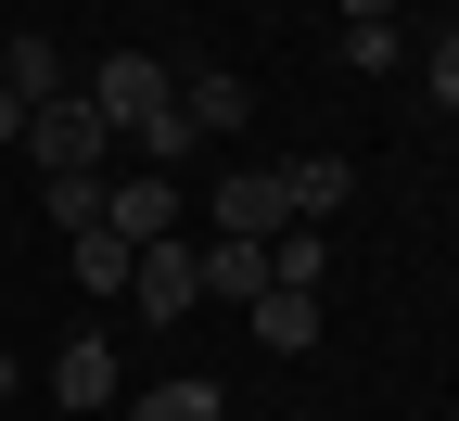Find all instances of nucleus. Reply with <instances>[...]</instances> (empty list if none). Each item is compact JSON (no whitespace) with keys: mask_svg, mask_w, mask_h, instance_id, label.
I'll list each match as a JSON object with an SVG mask.
<instances>
[{"mask_svg":"<svg viewBox=\"0 0 459 421\" xmlns=\"http://www.w3.org/2000/svg\"><path fill=\"white\" fill-rule=\"evenodd\" d=\"M204 294H230V307H255V294H268V243H243V230H217V243H204Z\"/></svg>","mask_w":459,"mask_h":421,"instance_id":"9","label":"nucleus"},{"mask_svg":"<svg viewBox=\"0 0 459 421\" xmlns=\"http://www.w3.org/2000/svg\"><path fill=\"white\" fill-rule=\"evenodd\" d=\"M26 153H39V179H102L115 128H102V102H90V90H65V102H39V115H26Z\"/></svg>","mask_w":459,"mask_h":421,"instance_id":"1","label":"nucleus"},{"mask_svg":"<svg viewBox=\"0 0 459 421\" xmlns=\"http://www.w3.org/2000/svg\"><path fill=\"white\" fill-rule=\"evenodd\" d=\"M65 256H77V281H90V294H128V268H141V243H128V230H115V217L65 230Z\"/></svg>","mask_w":459,"mask_h":421,"instance_id":"6","label":"nucleus"},{"mask_svg":"<svg viewBox=\"0 0 459 421\" xmlns=\"http://www.w3.org/2000/svg\"><path fill=\"white\" fill-rule=\"evenodd\" d=\"M128 294H141L153 320H192V307H204V256H192V243H141V268H128Z\"/></svg>","mask_w":459,"mask_h":421,"instance_id":"2","label":"nucleus"},{"mask_svg":"<svg viewBox=\"0 0 459 421\" xmlns=\"http://www.w3.org/2000/svg\"><path fill=\"white\" fill-rule=\"evenodd\" d=\"M128 421H230V408H217V383H204V371H179V383H153Z\"/></svg>","mask_w":459,"mask_h":421,"instance_id":"13","label":"nucleus"},{"mask_svg":"<svg viewBox=\"0 0 459 421\" xmlns=\"http://www.w3.org/2000/svg\"><path fill=\"white\" fill-rule=\"evenodd\" d=\"M51 396H65V408H102V396H115V345H102V332H77L65 357H51Z\"/></svg>","mask_w":459,"mask_h":421,"instance_id":"10","label":"nucleus"},{"mask_svg":"<svg viewBox=\"0 0 459 421\" xmlns=\"http://www.w3.org/2000/svg\"><path fill=\"white\" fill-rule=\"evenodd\" d=\"M0 408H13V357H0Z\"/></svg>","mask_w":459,"mask_h":421,"instance_id":"17","label":"nucleus"},{"mask_svg":"<svg viewBox=\"0 0 459 421\" xmlns=\"http://www.w3.org/2000/svg\"><path fill=\"white\" fill-rule=\"evenodd\" d=\"M421 77H434V102L459 115V39H434V65H421Z\"/></svg>","mask_w":459,"mask_h":421,"instance_id":"14","label":"nucleus"},{"mask_svg":"<svg viewBox=\"0 0 459 421\" xmlns=\"http://www.w3.org/2000/svg\"><path fill=\"white\" fill-rule=\"evenodd\" d=\"M332 281V243L319 230H268V294H319Z\"/></svg>","mask_w":459,"mask_h":421,"instance_id":"12","label":"nucleus"},{"mask_svg":"<svg viewBox=\"0 0 459 421\" xmlns=\"http://www.w3.org/2000/svg\"><path fill=\"white\" fill-rule=\"evenodd\" d=\"M243 332H255L268 357H307V345H319L332 320H319V294H255V320H243Z\"/></svg>","mask_w":459,"mask_h":421,"instance_id":"7","label":"nucleus"},{"mask_svg":"<svg viewBox=\"0 0 459 421\" xmlns=\"http://www.w3.org/2000/svg\"><path fill=\"white\" fill-rule=\"evenodd\" d=\"M0 39H13V26H0Z\"/></svg>","mask_w":459,"mask_h":421,"instance_id":"18","label":"nucleus"},{"mask_svg":"<svg viewBox=\"0 0 459 421\" xmlns=\"http://www.w3.org/2000/svg\"><path fill=\"white\" fill-rule=\"evenodd\" d=\"M344 192H358V166H344V153H294V166H281V205H294V230L332 217Z\"/></svg>","mask_w":459,"mask_h":421,"instance_id":"5","label":"nucleus"},{"mask_svg":"<svg viewBox=\"0 0 459 421\" xmlns=\"http://www.w3.org/2000/svg\"><path fill=\"white\" fill-rule=\"evenodd\" d=\"M102 217L128 230V243H179V179H166V166H141L128 192H102Z\"/></svg>","mask_w":459,"mask_h":421,"instance_id":"3","label":"nucleus"},{"mask_svg":"<svg viewBox=\"0 0 459 421\" xmlns=\"http://www.w3.org/2000/svg\"><path fill=\"white\" fill-rule=\"evenodd\" d=\"M243 115H255V102H243V77H192V90H179V128H192V141H230Z\"/></svg>","mask_w":459,"mask_h":421,"instance_id":"11","label":"nucleus"},{"mask_svg":"<svg viewBox=\"0 0 459 421\" xmlns=\"http://www.w3.org/2000/svg\"><path fill=\"white\" fill-rule=\"evenodd\" d=\"M0 90H13L26 115H39V102H65V51H51V39H0Z\"/></svg>","mask_w":459,"mask_h":421,"instance_id":"8","label":"nucleus"},{"mask_svg":"<svg viewBox=\"0 0 459 421\" xmlns=\"http://www.w3.org/2000/svg\"><path fill=\"white\" fill-rule=\"evenodd\" d=\"M0 141H26V102H13V90H0Z\"/></svg>","mask_w":459,"mask_h":421,"instance_id":"16","label":"nucleus"},{"mask_svg":"<svg viewBox=\"0 0 459 421\" xmlns=\"http://www.w3.org/2000/svg\"><path fill=\"white\" fill-rule=\"evenodd\" d=\"M344 26H395V0H344Z\"/></svg>","mask_w":459,"mask_h":421,"instance_id":"15","label":"nucleus"},{"mask_svg":"<svg viewBox=\"0 0 459 421\" xmlns=\"http://www.w3.org/2000/svg\"><path fill=\"white\" fill-rule=\"evenodd\" d=\"M281 217H294V205H281V166H230V179H217V230H243V243H268Z\"/></svg>","mask_w":459,"mask_h":421,"instance_id":"4","label":"nucleus"}]
</instances>
